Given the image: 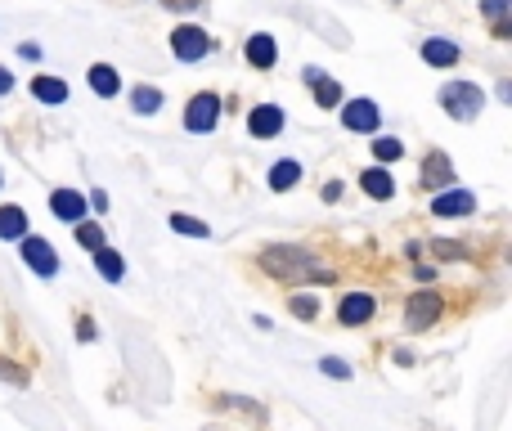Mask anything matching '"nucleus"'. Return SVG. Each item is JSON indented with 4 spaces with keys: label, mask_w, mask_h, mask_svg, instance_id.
Returning a JSON list of instances; mask_svg holds the SVG:
<instances>
[{
    "label": "nucleus",
    "mask_w": 512,
    "mask_h": 431,
    "mask_svg": "<svg viewBox=\"0 0 512 431\" xmlns=\"http://www.w3.org/2000/svg\"><path fill=\"white\" fill-rule=\"evenodd\" d=\"M50 212L63 220V225H81V220L90 216V203L81 189H54L50 194Z\"/></svg>",
    "instance_id": "nucleus-8"
},
{
    "label": "nucleus",
    "mask_w": 512,
    "mask_h": 431,
    "mask_svg": "<svg viewBox=\"0 0 512 431\" xmlns=\"http://www.w3.org/2000/svg\"><path fill=\"white\" fill-rule=\"evenodd\" d=\"M481 9H486V14H490V18H508L512 0H481Z\"/></svg>",
    "instance_id": "nucleus-28"
},
{
    "label": "nucleus",
    "mask_w": 512,
    "mask_h": 431,
    "mask_svg": "<svg viewBox=\"0 0 512 431\" xmlns=\"http://www.w3.org/2000/svg\"><path fill=\"white\" fill-rule=\"evenodd\" d=\"M86 81L99 99H117V90H122V72H117L113 63H95V68L86 72Z\"/></svg>",
    "instance_id": "nucleus-14"
},
{
    "label": "nucleus",
    "mask_w": 512,
    "mask_h": 431,
    "mask_svg": "<svg viewBox=\"0 0 512 431\" xmlns=\"http://www.w3.org/2000/svg\"><path fill=\"white\" fill-rule=\"evenodd\" d=\"M378 122H382V113H378V104H373V99H351V104H342V126H346V131L373 135V131H378Z\"/></svg>",
    "instance_id": "nucleus-7"
},
{
    "label": "nucleus",
    "mask_w": 512,
    "mask_h": 431,
    "mask_svg": "<svg viewBox=\"0 0 512 431\" xmlns=\"http://www.w3.org/2000/svg\"><path fill=\"white\" fill-rule=\"evenodd\" d=\"M310 90H315V104H319V108H328V113L346 104V99H342V86H337L333 77H324V72H319V77L310 81Z\"/></svg>",
    "instance_id": "nucleus-19"
},
{
    "label": "nucleus",
    "mask_w": 512,
    "mask_h": 431,
    "mask_svg": "<svg viewBox=\"0 0 512 431\" xmlns=\"http://www.w3.org/2000/svg\"><path fill=\"white\" fill-rule=\"evenodd\" d=\"M171 54H176L180 63H198V59L212 54V36H207L203 27H194V23H180L176 32H171Z\"/></svg>",
    "instance_id": "nucleus-4"
},
{
    "label": "nucleus",
    "mask_w": 512,
    "mask_h": 431,
    "mask_svg": "<svg viewBox=\"0 0 512 431\" xmlns=\"http://www.w3.org/2000/svg\"><path fill=\"white\" fill-rule=\"evenodd\" d=\"M131 108H135L140 117H153V113L162 108V90H158V86H135V90H131Z\"/></svg>",
    "instance_id": "nucleus-22"
},
{
    "label": "nucleus",
    "mask_w": 512,
    "mask_h": 431,
    "mask_svg": "<svg viewBox=\"0 0 512 431\" xmlns=\"http://www.w3.org/2000/svg\"><path fill=\"white\" fill-rule=\"evenodd\" d=\"M337 198H342V185L333 180V185H324V203H337Z\"/></svg>",
    "instance_id": "nucleus-31"
},
{
    "label": "nucleus",
    "mask_w": 512,
    "mask_h": 431,
    "mask_svg": "<svg viewBox=\"0 0 512 431\" xmlns=\"http://www.w3.org/2000/svg\"><path fill=\"white\" fill-rule=\"evenodd\" d=\"M216 122H221V95H216V90H198V95L185 104V131L212 135Z\"/></svg>",
    "instance_id": "nucleus-3"
},
{
    "label": "nucleus",
    "mask_w": 512,
    "mask_h": 431,
    "mask_svg": "<svg viewBox=\"0 0 512 431\" xmlns=\"http://www.w3.org/2000/svg\"><path fill=\"white\" fill-rule=\"evenodd\" d=\"M248 131L256 140H274V135H283V108L279 104H261L248 113Z\"/></svg>",
    "instance_id": "nucleus-11"
},
{
    "label": "nucleus",
    "mask_w": 512,
    "mask_h": 431,
    "mask_svg": "<svg viewBox=\"0 0 512 431\" xmlns=\"http://www.w3.org/2000/svg\"><path fill=\"white\" fill-rule=\"evenodd\" d=\"M373 153H378V162H396V158H405V144H400L396 135H378V140H373Z\"/></svg>",
    "instance_id": "nucleus-24"
},
{
    "label": "nucleus",
    "mask_w": 512,
    "mask_h": 431,
    "mask_svg": "<svg viewBox=\"0 0 512 431\" xmlns=\"http://www.w3.org/2000/svg\"><path fill=\"white\" fill-rule=\"evenodd\" d=\"M72 234H77V243L86 247L90 256L99 252V247H108V238H104V229L95 225V220H81V225H72Z\"/></svg>",
    "instance_id": "nucleus-23"
},
{
    "label": "nucleus",
    "mask_w": 512,
    "mask_h": 431,
    "mask_svg": "<svg viewBox=\"0 0 512 431\" xmlns=\"http://www.w3.org/2000/svg\"><path fill=\"white\" fill-rule=\"evenodd\" d=\"M9 90H14V72L0 68V95H9Z\"/></svg>",
    "instance_id": "nucleus-29"
},
{
    "label": "nucleus",
    "mask_w": 512,
    "mask_h": 431,
    "mask_svg": "<svg viewBox=\"0 0 512 431\" xmlns=\"http://www.w3.org/2000/svg\"><path fill=\"white\" fill-rule=\"evenodd\" d=\"M27 234V212L18 203L0 207V238H23Z\"/></svg>",
    "instance_id": "nucleus-21"
},
{
    "label": "nucleus",
    "mask_w": 512,
    "mask_h": 431,
    "mask_svg": "<svg viewBox=\"0 0 512 431\" xmlns=\"http://www.w3.org/2000/svg\"><path fill=\"white\" fill-rule=\"evenodd\" d=\"M423 185L427 189H450L454 185V162L445 153H427L423 158Z\"/></svg>",
    "instance_id": "nucleus-13"
},
{
    "label": "nucleus",
    "mask_w": 512,
    "mask_h": 431,
    "mask_svg": "<svg viewBox=\"0 0 512 431\" xmlns=\"http://www.w3.org/2000/svg\"><path fill=\"white\" fill-rule=\"evenodd\" d=\"M319 373H324V378L346 382V378H351V364H346V360H333V355H328V360H319Z\"/></svg>",
    "instance_id": "nucleus-27"
},
{
    "label": "nucleus",
    "mask_w": 512,
    "mask_h": 431,
    "mask_svg": "<svg viewBox=\"0 0 512 431\" xmlns=\"http://www.w3.org/2000/svg\"><path fill=\"white\" fill-rule=\"evenodd\" d=\"M441 108L454 122H472V117H481V108H486V90H481L477 81H445Z\"/></svg>",
    "instance_id": "nucleus-2"
},
{
    "label": "nucleus",
    "mask_w": 512,
    "mask_h": 431,
    "mask_svg": "<svg viewBox=\"0 0 512 431\" xmlns=\"http://www.w3.org/2000/svg\"><path fill=\"white\" fill-rule=\"evenodd\" d=\"M18 54H23L27 63H36V59H41V50H36V45H18Z\"/></svg>",
    "instance_id": "nucleus-33"
},
{
    "label": "nucleus",
    "mask_w": 512,
    "mask_h": 431,
    "mask_svg": "<svg viewBox=\"0 0 512 431\" xmlns=\"http://www.w3.org/2000/svg\"><path fill=\"white\" fill-rule=\"evenodd\" d=\"M243 59H248L252 68L270 72V68H274V59H279V45H274V36H270V32H256V36H248V45H243Z\"/></svg>",
    "instance_id": "nucleus-12"
},
{
    "label": "nucleus",
    "mask_w": 512,
    "mask_h": 431,
    "mask_svg": "<svg viewBox=\"0 0 512 431\" xmlns=\"http://www.w3.org/2000/svg\"><path fill=\"white\" fill-rule=\"evenodd\" d=\"M77 337H81V342H90V337H95V324H90V319H81V324H77Z\"/></svg>",
    "instance_id": "nucleus-30"
},
{
    "label": "nucleus",
    "mask_w": 512,
    "mask_h": 431,
    "mask_svg": "<svg viewBox=\"0 0 512 431\" xmlns=\"http://www.w3.org/2000/svg\"><path fill=\"white\" fill-rule=\"evenodd\" d=\"M86 203H90V207H95V212H108V194H90V198H86Z\"/></svg>",
    "instance_id": "nucleus-32"
},
{
    "label": "nucleus",
    "mask_w": 512,
    "mask_h": 431,
    "mask_svg": "<svg viewBox=\"0 0 512 431\" xmlns=\"http://www.w3.org/2000/svg\"><path fill=\"white\" fill-rule=\"evenodd\" d=\"M360 189L369 198H378V203H391V198H396V180H391V171L387 167H369L360 176Z\"/></svg>",
    "instance_id": "nucleus-15"
},
{
    "label": "nucleus",
    "mask_w": 512,
    "mask_h": 431,
    "mask_svg": "<svg viewBox=\"0 0 512 431\" xmlns=\"http://www.w3.org/2000/svg\"><path fill=\"white\" fill-rule=\"evenodd\" d=\"M95 270L104 274L108 283H122V279H126V261H122V252H113V247H99V252H95Z\"/></svg>",
    "instance_id": "nucleus-20"
},
{
    "label": "nucleus",
    "mask_w": 512,
    "mask_h": 431,
    "mask_svg": "<svg viewBox=\"0 0 512 431\" xmlns=\"http://www.w3.org/2000/svg\"><path fill=\"white\" fill-rule=\"evenodd\" d=\"M423 63H432V68H454V63H459V45L432 36V41H423Z\"/></svg>",
    "instance_id": "nucleus-16"
},
{
    "label": "nucleus",
    "mask_w": 512,
    "mask_h": 431,
    "mask_svg": "<svg viewBox=\"0 0 512 431\" xmlns=\"http://www.w3.org/2000/svg\"><path fill=\"white\" fill-rule=\"evenodd\" d=\"M18 243H23V261H27V270L32 274H41V279H54V274H59V252H54L50 238L23 234Z\"/></svg>",
    "instance_id": "nucleus-6"
},
{
    "label": "nucleus",
    "mask_w": 512,
    "mask_h": 431,
    "mask_svg": "<svg viewBox=\"0 0 512 431\" xmlns=\"http://www.w3.org/2000/svg\"><path fill=\"white\" fill-rule=\"evenodd\" d=\"M373 310H378V301H373L369 292H346L342 306H337V324L360 328V324H369L373 319Z\"/></svg>",
    "instance_id": "nucleus-10"
},
{
    "label": "nucleus",
    "mask_w": 512,
    "mask_h": 431,
    "mask_svg": "<svg viewBox=\"0 0 512 431\" xmlns=\"http://www.w3.org/2000/svg\"><path fill=\"white\" fill-rule=\"evenodd\" d=\"M265 180H270V189H274V194H288V189L301 180V162H292V158L274 162V167H270V176H265Z\"/></svg>",
    "instance_id": "nucleus-17"
},
{
    "label": "nucleus",
    "mask_w": 512,
    "mask_h": 431,
    "mask_svg": "<svg viewBox=\"0 0 512 431\" xmlns=\"http://www.w3.org/2000/svg\"><path fill=\"white\" fill-rule=\"evenodd\" d=\"M405 324L414 328V333H427L432 324H441V297H436L432 288H418L414 297L405 301Z\"/></svg>",
    "instance_id": "nucleus-5"
},
{
    "label": "nucleus",
    "mask_w": 512,
    "mask_h": 431,
    "mask_svg": "<svg viewBox=\"0 0 512 431\" xmlns=\"http://www.w3.org/2000/svg\"><path fill=\"white\" fill-rule=\"evenodd\" d=\"M256 261H261V270L274 274L279 283H297V288H306V283H333V270L319 265L315 256L301 252V247H265Z\"/></svg>",
    "instance_id": "nucleus-1"
},
{
    "label": "nucleus",
    "mask_w": 512,
    "mask_h": 431,
    "mask_svg": "<svg viewBox=\"0 0 512 431\" xmlns=\"http://www.w3.org/2000/svg\"><path fill=\"white\" fill-rule=\"evenodd\" d=\"M32 95L41 99V104H68V81H59V77H36L32 81Z\"/></svg>",
    "instance_id": "nucleus-18"
},
{
    "label": "nucleus",
    "mask_w": 512,
    "mask_h": 431,
    "mask_svg": "<svg viewBox=\"0 0 512 431\" xmlns=\"http://www.w3.org/2000/svg\"><path fill=\"white\" fill-rule=\"evenodd\" d=\"M171 229H176V234H189V238H207V234H212L203 220H194V216H185V212L171 216Z\"/></svg>",
    "instance_id": "nucleus-25"
},
{
    "label": "nucleus",
    "mask_w": 512,
    "mask_h": 431,
    "mask_svg": "<svg viewBox=\"0 0 512 431\" xmlns=\"http://www.w3.org/2000/svg\"><path fill=\"white\" fill-rule=\"evenodd\" d=\"M472 212H477V194H468V189H441L432 198V216H441V220H459Z\"/></svg>",
    "instance_id": "nucleus-9"
},
{
    "label": "nucleus",
    "mask_w": 512,
    "mask_h": 431,
    "mask_svg": "<svg viewBox=\"0 0 512 431\" xmlns=\"http://www.w3.org/2000/svg\"><path fill=\"white\" fill-rule=\"evenodd\" d=\"M288 310H292V315H301V319H315L319 315V301L310 297V292H301V297L288 301Z\"/></svg>",
    "instance_id": "nucleus-26"
},
{
    "label": "nucleus",
    "mask_w": 512,
    "mask_h": 431,
    "mask_svg": "<svg viewBox=\"0 0 512 431\" xmlns=\"http://www.w3.org/2000/svg\"><path fill=\"white\" fill-rule=\"evenodd\" d=\"M508 32H512L508 18H495V36H499V41H508Z\"/></svg>",
    "instance_id": "nucleus-34"
}]
</instances>
